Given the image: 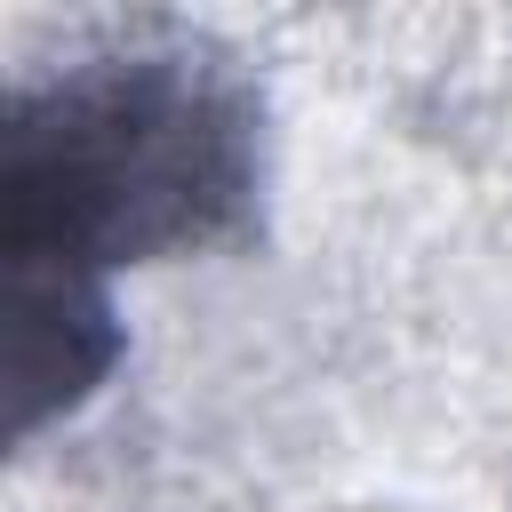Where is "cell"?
I'll return each instance as SVG.
<instances>
[{
    "instance_id": "obj_1",
    "label": "cell",
    "mask_w": 512,
    "mask_h": 512,
    "mask_svg": "<svg viewBox=\"0 0 512 512\" xmlns=\"http://www.w3.org/2000/svg\"><path fill=\"white\" fill-rule=\"evenodd\" d=\"M16 200L64 192V208H16V264H40L64 240H200L248 192L240 104L192 80L176 56L136 64L128 80L72 88L56 128H16Z\"/></svg>"
}]
</instances>
